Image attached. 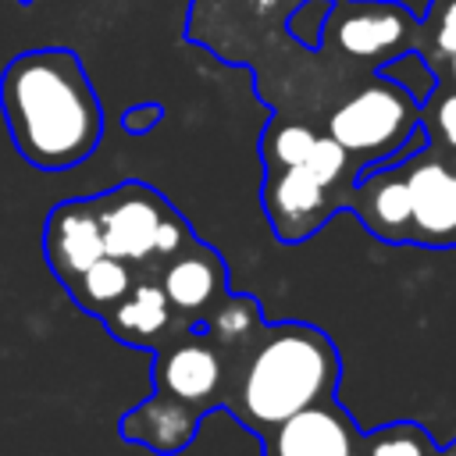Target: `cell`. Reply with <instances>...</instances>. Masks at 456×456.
Returning a JSON list of instances; mask_svg holds the SVG:
<instances>
[{
  "instance_id": "22",
  "label": "cell",
  "mask_w": 456,
  "mask_h": 456,
  "mask_svg": "<svg viewBox=\"0 0 456 456\" xmlns=\"http://www.w3.org/2000/svg\"><path fill=\"white\" fill-rule=\"evenodd\" d=\"M438 456H456V452H449V449H438Z\"/></svg>"
},
{
  "instance_id": "14",
  "label": "cell",
  "mask_w": 456,
  "mask_h": 456,
  "mask_svg": "<svg viewBox=\"0 0 456 456\" xmlns=\"http://www.w3.org/2000/svg\"><path fill=\"white\" fill-rule=\"evenodd\" d=\"M103 321L114 338H121L128 346H146V349H160L171 335L189 328L171 310V303L157 281H132V289L103 314Z\"/></svg>"
},
{
  "instance_id": "15",
  "label": "cell",
  "mask_w": 456,
  "mask_h": 456,
  "mask_svg": "<svg viewBox=\"0 0 456 456\" xmlns=\"http://www.w3.org/2000/svg\"><path fill=\"white\" fill-rule=\"evenodd\" d=\"M196 324H200V331L210 338V346L217 349V356H221V363H224L228 388H232V381H235L242 360L249 356L253 342L260 338V331H264V324H267L260 299L228 289ZM224 395H228V392H224Z\"/></svg>"
},
{
  "instance_id": "18",
  "label": "cell",
  "mask_w": 456,
  "mask_h": 456,
  "mask_svg": "<svg viewBox=\"0 0 456 456\" xmlns=\"http://www.w3.org/2000/svg\"><path fill=\"white\" fill-rule=\"evenodd\" d=\"M413 53L431 71L456 53V0H431L428 14L420 18V28H417Z\"/></svg>"
},
{
  "instance_id": "23",
  "label": "cell",
  "mask_w": 456,
  "mask_h": 456,
  "mask_svg": "<svg viewBox=\"0 0 456 456\" xmlns=\"http://www.w3.org/2000/svg\"><path fill=\"white\" fill-rule=\"evenodd\" d=\"M449 452H456V442H452V445H449Z\"/></svg>"
},
{
  "instance_id": "8",
  "label": "cell",
  "mask_w": 456,
  "mask_h": 456,
  "mask_svg": "<svg viewBox=\"0 0 456 456\" xmlns=\"http://www.w3.org/2000/svg\"><path fill=\"white\" fill-rule=\"evenodd\" d=\"M153 385H157V392L200 410L203 417L214 406H224V392H228L224 363H221L217 349L210 346V338L200 331V324L182 328L157 349Z\"/></svg>"
},
{
  "instance_id": "12",
  "label": "cell",
  "mask_w": 456,
  "mask_h": 456,
  "mask_svg": "<svg viewBox=\"0 0 456 456\" xmlns=\"http://www.w3.org/2000/svg\"><path fill=\"white\" fill-rule=\"evenodd\" d=\"M43 249L53 267V274L68 285L75 281L89 264H96L103 253L100 224L93 214V200H64L50 210L43 228Z\"/></svg>"
},
{
  "instance_id": "21",
  "label": "cell",
  "mask_w": 456,
  "mask_h": 456,
  "mask_svg": "<svg viewBox=\"0 0 456 456\" xmlns=\"http://www.w3.org/2000/svg\"><path fill=\"white\" fill-rule=\"evenodd\" d=\"M431 75H435V82H442V86L456 89V53H452V57H449L445 64H438V68H435Z\"/></svg>"
},
{
  "instance_id": "10",
  "label": "cell",
  "mask_w": 456,
  "mask_h": 456,
  "mask_svg": "<svg viewBox=\"0 0 456 456\" xmlns=\"http://www.w3.org/2000/svg\"><path fill=\"white\" fill-rule=\"evenodd\" d=\"M157 285L167 296L171 310L185 324H196L228 292V264L221 260L214 246L192 235L175 256L164 260Z\"/></svg>"
},
{
  "instance_id": "6",
  "label": "cell",
  "mask_w": 456,
  "mask_h": 456,
  "mask_svg": "<svg viewBox=\"0 0 456 456\" xmlns=\"http://www.w3.org/2000/svg\"><path fill=\"white\" fill-rule=\"evenodd\" d=\"M410 200V242L428 249L456 246V160L424 139L392 160Z\"/></svg>"
},
{
  "instance_id": "19",
  "label": "cell",
  "mask_w": 456,
  "mask_h": 456,
  "mask_svg": "<svg viewBox=\"0 0 456 456\" xmlns=\"http://www.w3.org/2000/svg\"><path fill=\"white\" fill-rule=\"evenodd\" d=\"M420 135L428 146L456 160V89L435 82V89L420 100Z\"/></svg>"
},
{
  "instance_id": "13",
  "label": "cell",
  "mask_w": 456,
  "mask_h": 456,
  "mask_svg": "<svg viewBox=\"0 0 456 456\" xmlns=\"http://www.w3.org/2000/svg\"><path fill=\"white\" fill-rule=\"evenodd\" d=\"M200 420H203L200 410H192L164 392H153L150 399H142L139 406H132L121 417L118 431L132 445H142L157 456H175V452L189 449V442L200 431Z\"/></svg>"
},
{
  "instance_id": "17",
  "label": "cell",
  "mask_w": 456,
  "mask_h": 456,
  "mask_svg": "<svg viewBox=\"0 0 456 456\" xmlns=\"http://www.w3.org/2000/svg\"><path fill=\"white\" fill-rule=\"evenodd\" d=\"M356 456H438V445L417 420H392L374 428L370 435L360 431Z\"/></svg>"
},
{
  "instance_id": "7",
  "label": "cell",
  "mask_w": 456,
  "mask_h": 456,
  "mask_svg": "<svg viewBox=\"0 0 456 456\" xmlns=\"http://www.w3.org/2000/svg\"><path fill=\"white\" fill-rule=\"evenodd\" d=\"M93 200L103 253L132 264H157V235L175 207L146 182H121Z\"/></svg>"
},
{
  "instance_id": "11",
  "label": "cell",
  "mask_w": 456,
  "mask_h": 456,
  "mask_svg": "<svg viewBox=\"0 0 456 456\" xmlns=\"http://www.w3.org/2000/svg\"><path fill=\"white\" fill-rule=\"evenodd\" d=\"M346 207L360 217L363 232L388 242V246H406L410 242V200L399 167L378 164L356 175Z\"/></svg>"
},
{
  "instance_id": "4",
  "label": "cell",
  "mask_w": 456,
  "mask_h": 456,
  "mask_svg": "<svg viewBox=\"0 0 456 456\" xmlns=\"http://www.w3.org/2000/svg\"><path fill=\"white\" fill-rule=\"evenodd\" d=\"M324 132L342 146L360 175L403 157L424 139L420 100L395 78L370 71L367 82H360L349 96H342V103H335V110L324 118Z\"/></svg>"
},
{
  "instance_id": "3",
  "label": "cell",
  "mask_w": 456,
  "mask_h": 456,
  "mask_svg": "<svg viewBox=\"0 0 456 456\" xmlns=\"http://www.w3.org/2000/svg\"><path fill=\"white\" fill-rule=\"evenodd\" d=\"M353 182L356 167L328 132L317 135V142L299 164L264 171L260 203L274 239L296 246L317 235L346 207Z\"/></svg>"
},
{
  "instance_id": "1",
  "label": "cell",
  "mask_w": 456,
  "mask_h": 456,
  "mask_svg": "<svg viewBox=\"0 0 456 456\" xmlns=\"http://www.w3.org/2000/svg\"><path fill=\"white\" fill-rule=\"evenodd\" d=\"M0 110L18 153L39 171L82 164L103 135V107L75 50H25L0 75Z\"/></svg>"
},
{
  "instance_id": "16",
  "label": "cell",
  "mask_w": 456,
  "mask_h": 456,
  "mask_svg": "<svg viewBox=\"0 0 456 456\" xmlns=\"http://www.w3.org/2000/svg\"><path fill=\"white\" fill-rule=\"evenodd\" d=\"M132 267L118 256H100L96 264H89L75 281H68V292L75 296V303L96 317H103L128 289H132Z\"/></svg>"
},
{
  "instance_id": "2",
  "label": "cell",
  "mask_w": 456,
  "mask_h": 456,
  "mask_svg": "<svg viewBox=\"0 0 456 456\" xmlns=\"http://www.w3.org/2000/svg\"><path fill=\"white\" fill-rule=\"evenodd\" d=\"M342 360L328 331L306 321L264 324L242 360L224 406L256 435H267L292 413L335 399Z\"/></svg>"
},
{
  "instance_id": "20",
  "label": "cell",
  "mask_w": 456,
  "mask_h": 456,
  "mask_svg": "<svg viewBox=\"0 0 456 456\" xmlns=\"http://www.w3.org/2000/svg\"><path fill=\"white\" fill-rule=\"evenodd\" d=\"M160 118H164V107H160V103H139V107H128V110L121 114V128L132 132V135H142V132H150Z\"/></svg>"
},
{
  "instance_id": "9",
  "label": "cell",
  "mask_w": 456,
  "mask_h": 456,
  "mask_svg": "<svg viewBox=\"0 0 456 456\" xmlns=\"http://www.w3.org/2000/svg\"><path fill=\"white\" fill-rule=\"evenodd\" d=\"M260 438L264 456H356L360 428L338 399H324L292 413Z\"/></svg>"
},
{
  "instance_id": "5",
  "label": "cell",
  "mask_w": 456,
  "mask_h": 456,
  "mask_svg": "<svg viewBox=\"0 0 456 456\" xmlns=\"http://www.w3.org/2000/svg\"><path fill=\"white\" fill-rule=\"evenodd\" d=\"M420 18L399 0H331L321 36L353 61H370V71L417 46Z\"/></svg>"
}]
</instances>
